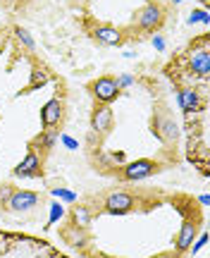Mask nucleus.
Instances as JSON below:
<instances>
[{
    "mask_svg": "<svg viewBox=\"0 0 210 258\" xmlns=\"http://www.w3.org/2000/svg\"><path fill=\"white\" fill-rule=\"evenodd\" d=\"M34 206H38V194L27 191V189H15L12 196H10V201H8V208L15 213L31 211Z\"/></svg>",
    "mask_w": 210,
    "mask_h": 258,
    "instance_id": "obj_2",
    "label": "nucleus"
},
{
    "mask_svg": "<svg viewBox=\"0 0 210 258\" xmlns=\"http://www.w3.org/2000/svg\"><path fill=\"white\" fill-rule=\"evenodd\" d=\"M196 232H198V225L196 222H184L182 230H179V237H177V251L182 253V251H189L193 244V237H196Z\"/></svg>",
    "mask_w": 210,
    "mask_h": 258,
    "instance_id": "obj_12",
    "label": "nucleus"
},
{
    "mask_svg": "<svg viewBox=\"0 0 210 258\" xmlns=\"http://www.w3.org/2000/svg\"><path fill=\"white\" fill-rule=\"evenodd\" d=\"M153 48H156V50H165V38L163 36H153Z\"/></svg>",
    "mask_w": 210,
    "mask_h": 258,
    "instance_id": "obj_25",
    "label": "nucleus"
},
{
    "mask_svg": "<svg viewBox=\"0 0 210 258\" xmlns=\"http://www.w3.org/2000/svg\"><path fill=\"white\" fill-rule=\"evenodd\" d=\"M12 172H15L17 177H34V175L41 172V160H38V156L31 151V153H27V158H24Z\"/></svg>",
    "mask_w": 210,
    "mask_h": 258,
    "instance_id": "obj_10",
    "label": "nucleus"
},
{
    "mask_svg": "<svg viewBox=\"0 0 210 258\" xmlns=\"http://www.w3.org/2000/svg\"><path fill=\"white\" fill-rule=\"evenodd\" d=\"M177 103H179V108H182L184 112H196L203 108L201 103V96H198V91L196 89H179V93H177Z\"/></svg>",
    "mask_w": 210,
    "mask_h": 258,
    "instance_id": "obj_8",
    "label": "nucleus"
},
{
    "mask_svg": "<svg viewBox=\"0 0 210 258\" xmlns=\"http://www.w3.org/2000/svg\"><path fill=\"white\" fill-rule=\"evenodd\" d=\"M189 67L193 74H198L205 79L210 72V53H208V36L201 38V48H191L189 50Z\"/></svg>",
    "mask_w": 210,
    "mask_h": 258,
    "instance_id": "obj_1",
    "label": "nucleus"
},
{
    "mask_svg": "<svg viewBox=\"0 0 210 258\" xmlns=\"http://www.w3.org/2000/svg\"><path fill=\"white\" fill-rule=\"evenodd\" d=\"M174 3H182V0H174Z\"/></svg>",
    "mask_w": 210,
    "mask_h": 258,
    "instance_id": "obj_29",
    "label": "nucleus"
},
{
    "mask_svg": "<svg viewBox=\"0 0 210 258\" xmlns=\"http://www.w3.org/2000/svg\"><path fill=\"white\" fill-rule=\"evenodd\" d=\"M91 91L101 103H110V101H115V98H117L119 86H117V82H115L112 77H101V79H96V82L91 84Z\"/></svg>",
    "mask_w": 210,
    "mask_h": 258,
    "instance_id": "obj_3",
    "label": "nucleus"
},
{
    "mask_svg": "<svg viewBox=\"0 0 210 258\" xmlns=\"http://www.w3.org/2000/svg\"><path fill=\"white\" fill-rule=\"evenodd\" d=\"M91 127L96 129V132H101V134H105V132L112 129V110H110L108 105H101L98 110L93 112Z\"/></svg>",
    "mask_w": 210,
    "mask_h": 258,
    "instance_id": "obj_11",
    "label": "nucleus"
},
{
    "mask_svg": "<svg viewBox=\"0 0 210 258\" xmlns=\"http://www.w3.org/2000/svg\"><path fill=\"white\" fill-rule=\"evenodd\" d=\"M60 141H62L64 146H67V151H77V148H79V144H77V139H72L69 137V134H60Z\"/></svg>",
    "mask_w": 210,
    "mask_h": 258,
    "instance_id": "obj_22",
    "label": "nucleus"
},
{
    "mask_svg": "<svg viewBox=\"0 0 210 258\" xmlns=\"http://www.w3.org/2000/svg\"><path fill=\"white\" fill-rule=\"evenodd\" d=\"M153 258H172V253H158V256H153Z\"/></svg>",
    "mask_w": 210,
    "mask_h": 258,
    "instance_id": "obj_27",
    "label": "nucleus"
},
{
    "mask_svg": "<svg viewBox=\"0 0 210 258\" xmlns=\"http://www.w3.org/2000/svg\"><path fill=\"white\" fill-rule=\"evenodd\" d=\"M156 134L163 139V141H174V139L179 137V129H177L174 120L160 117V120H156Z\"/></svg>",
    "mask_w": 210,
    "mask_h": 258,
    "instance_id": "obj_13",
    "label": "nucleus"
},
{
    "mask_svg": "<svg viewBox=\"0 0 210 258\" xmlns=\"http://www.w3.org/2000/svg\"><path fill=\"white\" fill-rule=\"evenodd\" d=\"M189 24H210L208 10H193L191 17H189Z\"/></svg>",
    "mask_w": 210,
    "mask_h": 258,
    "instance_id": "obj_17",
    "label": "nucleus"
},
{
    "mask_svg": "<svg viewBox=\"0 0 210 258\" xmlns=\"http://www.w3.org/2000/svg\"><path fill=\"white\" fill-rule=\"evenodd\" d=\"M48 82V74L41 72V70H34V74H31V84H29V89H36V86H43V84Z\"/></svg>",
    "mask_w": 210,
    "mask_h": 258,
    "instance_id": "obj_19",
    "label": "nucleus"
},
{
    "mask_svg": "<svg viewBox=\"0 0 210 258\" xmlns=\"http://www.w3.org/2000/svg\"><path fill=\"white\" fill-rule=\"evenodd\" d=\"M172 258H179V256H174V253H172Z\"/></svg>",
    "mask_w": 210,
    "mask_h": 258,
    "instance_id": "obj_28",
    "label": "nucleus"
},
{
    "mask_svg": "<svg viewBox=\"0 0 210 258\" xmlns=\"http://www.w3.org/2000/svg\"><path fill=\"white\" fill-rule=\"evenodd\" d=\"M64 215V208L60 206V203H50V218H48V222L53 225V222H57L60 218Z\"/></svg>",
    "mask_w": 210,
    "mask_h": 258,
    "instance_id": "obj_20",
    "label": "nucleus"
},
{
    "mask_svg": "<svg viewBox=\"0 0 210 258\" xmlns=\"http://www.w3.org/2000/svg\"><path fill=\"white\" fill-rule=\"evenodd\" d=\"M55 141H57V134H55V132H48L46 137L41 139V144H43V148H53V146H55Z\"/></svg>",
    "mask_w": 210,
    "mask_h": 258,
    "instance_id": "obj_23",
    "label": "nucleus"
},
{
    "mask_svg": "<svg viewBox=\"0 0 210 258\" xmlns=\"http://www.w3.org/2000/svg\"><path fill=\"white\" fill-rule=\"evenodd\" d=\"M93 36H96V41L103 43V46H119V43H122V31L115 27H110V24L98 27L93 31Z\"/></svg>",
    "mask_w": 210,
    "mask_h": 258,
    "instance_id": "obj_9",
    "label": "nucleus"
},
{
    "mask_svg": "<svg viewBox=\"0 0 210 258\" xmlns=\"http://www.w3.org/2000/svg\"><path fill=\"white\" fill-rule=\"evenodd\" d=\"M138 27L146 29V31H156L160 24H163V8L160 5H156V3H148L146 8L138 12Z\"/></svg>",
    "mask_w": 210,
    "mask_h": 258,
    "instance_id": "obj_4",
    "label": "nucleus"
},
{
    "mask_svg": "<svg viewBox=\"0 0 210 258\" xmlns=\"http://www.w3.org/2000/svg\"><path fill=\"white\" fill-rule=\"evenodd\" d=\"M134 208V196L127 191H110L108 196H105V211L108 213H117V215H122V213H129Z\"/></svg>",
    "mask_w": 210,
    "mask_h": 258,
    "instance_id": "obj_5",
    "label": "nucleus"
},
{
    "mask_svg": "<svg viewBox=\"0 0 210 258\" xmlns=\"http://www.w3.org/2000/svg\"><path fill=\"white\" fill-rule=\"evenodd\" d=\"M62 237H64V241H67V244H72V246H77V249H84V246L89 244V237H86V232H84L82 227H77V225L67 227Z\"/></svg>",
    "mask_w": 210,
    "mask_h": 258,
    "instance_id": "obj_14",
    "label": "nucleus"
},
{
    "mask_svg": "<svg viewBox=\"0 0 210 258\" xmlns=\"http://www.w3.org/2000/svg\"><path fill=\"white\" fill-rule=\"evenodd\" d=\"M72 218H74V225L82 227V230H86V227L91 225V211H89L86 206H74Z\"/></svg>",
    "mask_w": 210,
    "mask_h": 258,
    "instance_id": "obj_15",
    "label": "nucleus"
},
{
    "mask_svg": "<svg viewBox=\"0 0 210 258\" xmlns=\"http://www.w3.org/2000/svg\"><path fill=\"white\" fill-rule=\"evenodd\" d=\"M62 110H64L62 101H60V98H50V101L41 108V122H43V127L53 129L57 122L62 120Z\"/></svg>",
    "mask_w": 210,
    "mask_h": 258,
    "instance_id": "obj_7",
    "label": "nucleus"
},
{
    "mask_svg": "<svg viewBox=\"0 0 210 258\" xmlns=\"http://www.w3.org/2000/svg\"><path fill=\"white\" fill-rule=\"evenodd\" d=\"M15 36H17V41L22 43V46L27 48V50H36V43H34V38H31V34H29L27 29H22V27H15Z\"/></svg>",
    "mask_w": 210,
    "mask_h": 258,
    "instance_id": "obj_16",
    "label": "nucleus"
},
{
    "mask_svg": "<svg viewBox=\"0 0 210 258\" xmlns=\"http://www.w3.org/2000/svg\"><path fill=\"white\" fill-rule=\"evenodd\" d=\"M53 196H57V199H62V201H67V203H74V201H77V194L69 191V189H62V186L53 189Z\"/></svg>",
    "mask_w": 210,
    "mask_h": 258,
    "instance_id": "obj_18",
    "label": "nucleus"
},
{
    "mask_svg": "<svg viewBox=\"0 0 210 258\" xmlns=\"http://www.w3.org/2000/svg\"><path fill=\"white\" fill-rule=\"evenodd\" d=\"M156 163L153 160H134V163H129V165L122 167V177L124 179H146V177H151L153 172H156Z\"/></svg>",
    "mask_w": 210,
    "mask_h": 258,
    "instance_id": "obj_6",
    "label": "nucleus"
},
{
    "mask_svg": "<svg viewBox=\"0 0 210 258\" xmlns=\"http://www.w3.org/2000/svg\"><path fill=\"white\" fill-rule=\"evenodd\" d=\"M12 191H15V189H12L10 184H3V186H0V206H8Z\"/></svg>",
    "mask_w": 210,
    "mask_h": 258,
    "instance_id": "obj_21",
    "label": "nucleus"
},
{
    "mask_svg": "<svg viewBox=\"0 0 210 258\" xmlns=\"http://www.w3.org/2000/svg\"><path fill=\"white\" fill-rule=\"evenodd\" d=\"M115 82H117L119 89H127V86H131V84H134V77H131V74H122V77H119V79H115Z\"/></svg>",
    "mask_w": 210,
    "mask_h": 258,
    "instance_id": "obj_24",
    "label": "nucleus"
},
{
    "mask_svg": "<svg viewBox=\"0 0 210 258\" xmlns=\"http://www.w3.org/2000/svg\"><path fill=\"white\" fill-rule=\"evenodd\" d=\"M205 241H208V237H205V234H203L201 239H198V244H196V246H193V253H198V251H201L203 246H205Z\"/></svg>",
    "mask_w": 210,
    "mask_h": 258,
    "instance_id": "obj_26",
    "label": "nucleus"
}]
</instances>
